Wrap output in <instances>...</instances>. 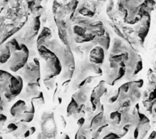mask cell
<instances>
[{"label":"cell","mask_w":156,"mask_h":139,"mask_svg":"<svg viewBox=\"0 0 156 139\" xmlns=\"http://www.w3.org/2000/svg\"><path fill=\"white\" fill-rule=\"evenodd\" d=\"M37 87L38 85L37 84H29L28 85V87L26 89V92L29 96H31V95H37L38 94V91H37Z\"/></svg>","instance_id":"obj_2"},{"label":"cell","mask_w":156,"mask_h":139,"mask_svg":"<svg viewBox=\"0 0 156 139\" xmlns=\"http://www.w3.org/2000/svg\"><path fill=\"white\" fill-rule=\"evenodd\" d=\"M76 139H85V138L83 135H80V134L78 135V134H77V135H76Z\"/></svg>","instance_id":"obj_4"},{"label":"cell","mask_w":156,"mask_h":139,"mask_svg":"<svg viewBox=\"0 0 156 139\" xmlns=\"http://www.w3.org/2000/svg\"><path fill=\"white\" fill-rule=\"evenodd\" d=\"M155 112H156V109H155Z\"/></svg>","instance_id":"obj_5"},{"label":"cell","mask_w":156,"mask_h":139,"mask_svg":"<svg viewBox=\"0 0 156 139\" xmlns=\"http://www.w3.org/2000/svg\"><path fill=\"white\" fill-rule=\"evenodd\" d=\"M25 109V102L20 100L11 107V113L12 116H20V114H22V112Z\"/></svg>","instance_id":"obj_1"},{"label":"cell","mask_w":156,"mask_h":139,"mask_svg":"<svg viewBox=\"0 0 156 139\" xmlns=\"http://www.w3.org/2000/svg\"><path fill=\"white\" fill-rule=\"evenodd\" d=\"M77 104H76V102H74V101H73V102L70 103V105L68 106V111L69 113H74L75 111H76V109H77Z\"/></svg>","instance_id":"obj_3"}]
</instances>
